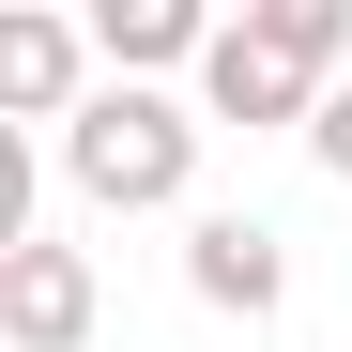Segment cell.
Here are the masks:
<instances>
[{
    "instance_id": "cell-1",
    "label": "cell",
    "mask_w": 352,
    "mask_h": 352,
    "mask_svg": "<svg viewBox=\"0 0 352 352\" xmlns=\"http://www.w3.org/2000/svg\"><path fill=\"white\" fill-rule=\"evenodd\" d=\"M352 77V0H245L199 62V123H245V138H307L322 92Z\"/></svg>"
},
{
    "instance_id": "cell-2",
    "label": "cell",
    "mask_w": 352,
    "mask_h": 352,
    "mask_svg": "<svg viewBox=\"0 0 352 352\" xmlns=\"http://www.w3.org/2000/svg\"><path fill=\"white\" fill-rule=\"evenodd\" d=\"M62 184L92 214H168L199 184V107L184 92H138V77H107L77 123H62Z\"/></svg>"
},
{
    "instance_id": "cell-3",
    "label": "cell",
    "mask_w": 352,
    "mask_h": 352,
    "mask_svg": "<svg viewBox=\"0 0 352 352\" xmlns=\"http://www.w3.org/2000/svg\"><path fill=\"white\" fill-rule=\"evenodd\" d=\"M92 92H107L92 16H46V0H16V16H0V123H77Z\"/></svg>"
},
{
    "instance_id": "cell-4",
    "label": "cell",
    "mask_w": 352,
    "mask_h": 352,
    "mask_svg": "<svg viewBox=\"0 0 352 352\" xmlns=\"http://www.w3.org/2000/svg\"><path fill=\"white\" fill-rule=\"evenodd\" d=\"M107 291H92V245H62V230H31L16 261H0V337L16 352H92Z\"/></svg>"
},
{
    "instance_id": "cell-5",
    "label": "cell",
    "mask_w": 352,
    "mask_h": 352,
    "mask_svg": "<svg viewBox=\"0 0 352 352\" xmlns=\"http://www.w3.org/2000/svg\"><path fill=\"white\" fill-rule=\"evenodd\" d=\"M184 291H199L214 322H276L291 307V245H276L261 214H184Z\"/></svg>"
},
{
    "instance_id": "cell-6",
    "label": "cell",
    "mask_w": 352,
    "mask_h": 352,
    "mask_svg": "<svg viewBox=\"0 0 352 352\" xmlns=\"http://www.w3.org/2000/svg\"><path fill=\"white\" fill-rule=\"evenodd\" d=\"M307 168H322V184H352V77L322 92V123H307Z\"/></svg>"
}]
</instances>
